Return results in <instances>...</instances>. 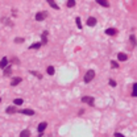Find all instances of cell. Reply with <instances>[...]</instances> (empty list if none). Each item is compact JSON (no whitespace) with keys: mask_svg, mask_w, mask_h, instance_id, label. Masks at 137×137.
Returning a JSON list of instances; mask_svg holds the SVG:
<instances>
[{"mask_svg":"<svg viewBox=\"0 0 137 137\" xmlns=\"http://www.w3.org/2000/svg\"><path fill=\"white\" fill-rule=\"evenodd\" d=\"M96 3H98V4H100V5H103V7H105V8L109 7V3L107 1V0H96Z\"/></svg>","mask_w":137,"mask_h":137,"instance_id":"11","label":"cell"},{"mask_svg":"<svg viewBox=\"0 0 137 137\" xmlns=\"http://www.w3.org/2000/svg\"><path fill=\"white\" fill-rule=\"evenodd\" d=\"M108 83H109V86H112V87H116V82L113 81V79H109V81H108Z\"/></svg>","mask_w":137,"mask_h":137,"instance_id":"24","label":"cell"},{"mask_svg":"<svg viewBox=\"0 0 137 137\" xmlns=\"http://www.w3.org/2000/svg\"><path fill=\"white\" fill-rule=\"evenodd\" d=\"M96 18H95V17H88V18H87V25H88V26H95V25H96Z\"/></svg>","mask_w":137,"mask_h":137,"instance_id":"5","label":"cell"},{"mask_svg":"<svg viewBox=\"0 0 137 137\" xmlns=\"http://www.w3.org/2000/svg\"><path fill=\"white\" fill-rule=\"evenodd\" d=\"M30 74L34 75V77H37L38 79H42V75H41L40 73H37V71H30Z\"/></svg>","mask_w":137,"mask_h":137,"instance_id":"21","label":"cell"},{"mask_svg":"<svg viewBox=\"0 0 137 137\" xmlns=\"http://www.w3.org/2000/svg\"><path fill=\"white\" fill-rule=\"evenodd\" d=\"M22 81V79L20 78V77H16V78H13L12 81H11V86H17L18 83H20Z\"/></svg>","mask_w":137,"mask_h":137,"instance_id":"10","label":"cell"},{"mask_svg":"<svg viewBox=\"0 0 137 137\" xmlns=\"http://www.w3.org/2000/svg\"><path fill=\"white\" fill-rule=\"evenodd\" d=\"M46 127H48V123H46V121H42V123L38 124V133H40V135H44V132H45V129H46Z\"/></svg>","mask_w":137,"mask_h":137,"instance_id":"2","label":"cell"},{"mask_svg":"<svg viewBox=\"0 0 137 137\" xmlns=\"http://www.w3.org/2000/svg\"><path fill=\"white\" fill-rule=\"evenodd\" d=\"M129 40H131V42H132V44H136V38H135V36H131V38H129Z\"/></svg>","mask_w":137,"mask_h":137,"instance_id":"27","label":"cell"},{"mask_svg":"<svg viewBox=\"0 0 137 137\" xmlns=\"http://www.w3.org/2000/svg\"><path fill=\"white\" fill-rule=\"evenodd\" d=\"M75 22H77V25H78V28H79V29H82V28H83V26H82V21H81V18H79V17L75 18Z\"/></svg>","mask_w":137,"mask_h":137,"instance_id":"22","label":"cell"},{"mask_svg":"<svg viewBox=\"0 0 137 137\" xmlns=\"http://www.w3.org/2000/svg\"><path fill=\"white\" fill-rule=\"evenodd\" d=\"M0 66H1V68H5L8 67V58H7V57H3L1 58V63H0Z\"/></svg>","mask_w":137,"mask_h":137,"instance_id":"6","label":"cell"},{"mask_svg":"<svg viewBox=\"0 0 137 137\" xmlns=\"http://www.w3.org/2000/svg\"><path fill=\"white\" fill-rule=\"evenodd\" d=\"M13 103H15V105H21L22 104V99L17 98V99H15V100H13Z\"/></svg>","mask_w":137,"mask_h":137,"instance_id":"20","label":"cell"},{"mask_svg":"<svg viewBox=\"0 0 137 137\" xmlns=\"http://www.w3.org/2000/svg\"><path fill=\"white\" fill-rule=\"evenodd\" d=\"M20 137H30V132L28 129H24V131L20 133Z\"/></svg>","mask_w":137,"mask_h":137,"instance_id":"13","label":"cell"},{"mask_svg":"<svg viewBox=\"0 0 137 137\" xmlns=\"http://www.w3.org/2000/svg\"><path fill=\"white\" fill-rule=\"evenodd\" d=\"M48 4H49V5H51L54 9H59V7L57 5V3H55V1H53V0H48Z\"/></svg>","mask_w":137,"mask_h":137,"instance_id":"14","label":"cell"},{"mask_svg":"<svg viewBox=\"0 0 137 137\" xmlns=\"http://www.w3.org/2000/svg\"><path fill=\"white\" fill-rule=\"evenodd\" d=\"M46 73H48L49 75H54V67H53V66H48Z\"/></svg>","mask_w":137,"mask_h":137,"instance_id":"15","label":"cell"},{"mask_svg":"<svg viewBox=\"0 0 137 137\" xmlns=\"http://www.w3.org/2000/svg\"><path fill=\"white\" fill-rule=\"evenodd\" d=\"M132 96H133V98H136V96H137V83H135V85H133V91H132Z\"/></svg>","mask_w":137,"mask_h":137,"instance_id":"17","label":"cell"},{"mask_svg":"<svg viewBox=\"0 0 137 137\" xmlns=\"http://www.w3.org/2000/svg\"><path fill=\"white\" fill-rule=\"evenodd\" d=\"M116 33H117V30H116V29H113V28L105 29V34H108V36H115Z\"/></svg>","mask_w":137,"mask_h":137,"instance_id":"9","label":"cell"},{"mask_svg":"<svg viewBox=\"0 0 137 137\" xmlns=\"http://www.w3.org/2000/svg\"><path fill=\"white\" fill-rule=\"evenodd\" d=\"M41 45H42V42H37V44H32V45H30V48H29V49H38V48H41Z\"/></svg>","mask_w":137,"mask_h":137,"instance_id":"18","label":"cell"},{"mask_svg":"<svg viewBox=\"0 0 137 137\" xmlns=\"http://www.w3.org/2000/svg\"><path fill=\"white\" fill-rule=\"evenodd\" d=\"M4 74L7 75V77H9V75L12 74V67H11V66H8V67H7L5 70H4Z\"/></svg>","mask_w":137,"mask_h":137,"instance_id":"16","label":"cell"},{"mask_svg":"<svg viewBox=\"0 0 137 137\" xmlns=\"http://www.w3.org/2000/svg\"><path fill=\"white\" fill-rule=\"evenodd\" d=\"M18 112L22 113V115H29V116L34 115V111H32V109H21V111H18Z\"/></svg>","mask_w":137,"mask_h":137,"instance_id":"8","label":"cell"},{"mask_svg":"<svg viewBox=\"0 0 137 137\" xmlns=\"http://www.w3.org/2000/svg\"><path fill=\"white\" fill-rule=\"evenodd\" d=\"M48 42V30H44L42 32V45H45Z\"/></svg>","mask_w":137,"mask_h":137,"instance_id":"12","label":"cell"},{"mask_svg":"<svg viewBox=\"0 0 137 137\" xmlns=\"http://www.w3.org/2000/svg\"><path fill=\"white\" fill-rule=\"evenodd\" d=\"M74 5H75V1H74V0H68V1H67V7H68V8H73Z\"/></svg>","mask_w":137,"mask_h":137,"instance_id":"23","label":"cell"},{"mask_svg":"<svg viewBox=\"0 0 137 137\" xmlns=\"http://www.w3.org/2000/svg\"><path fill=\"white\" fill-rule=\"evenodd\" d=\"M15 42L16 44H22L24 42V38H15Z\"/></svg>","mask_w":137,"mask_h":137,"instance_id":"25","label":"cell"},{"mask_svg":"<svg viewBox=\"0 0 137 137\" xmlns=\"http://www.w3.org/2000/svg\"><path fill=\"white\" fill-rule=\"evenodd\" d=\"M16 111H17V109L15 108V107H8V108L5 109V112H7V113H15Z\"/></svg>","mask_w":137,"mask_h":137,"instance_id":"19","label":"cell"},{"mask_svg":"<svg viewBox=\"0 0 137 137\" xmlns=\"http://www.w3.org/2000/svg\"><path fill=\"white\" fill-rule=\"evenodd\" d=\"M36 20L37 21H42L45 17H46V12H38V13H36Z\"/></svg>","mask_w":137,"mask_h":137,"instance_id":"4","label":"cell"},{"mask_svg":"<svg viewBox=\"0 0 137 137\" xmlns=\"http://www.w3.org/2000/svg\"><path fill=\"white\" fill-rule=\"evenodd\" d=\"M111 65H112V66L115 67V68H117V67H119V63H117V62H115V61H111Z\"/></svg>","mask_w":137,"mask_h":137,"instance_id":"26","label":"cell"},{"mask_svg":"<svg viewBox=\"0 0 137 137\" xmlns=\"http://www.w3.org/2000/svg\"><path fill=\"white\" fill-rule=\"evenodd\" d=\"M94 77H95V71L94 70H88L86 73V75H85V82L86 83H90L94 79Z\"/></svg>","mask_w":137,"mask_h":137,"instance_id":"1","label":"cell"},{"mask_svg":"<svg viewBox=\"0 0 137 137\" xmlns=\"http://www.w3.org/2000/svg\"><path fill=\"white\" fill-rule=\"evenodd\" d=\"M115 137H125V136L121 135V133H119V132H116V133H115Z\"/></svg>","mask_w":137,"mask_h":137,"instance_id":"28","label":"cell"},{"mask_svg":"<svg viewBox=\"0 0 137 137\" xmlns=\"http://www.w3.org/2000/svg\"><path fill=\"white\" fill-rule=\"evenodd\" d=\"M95 99L92 98V96H83L82 98V102H85V103H87V104H90V105H94V102Z\"/></svg>","mask_w":137,"mask_h":137,"instance_id":"3","label":"cell"},{"mask_svg":"<svg viewBox=\"0 0 137 137\" xmlns=\"http://www.w3.org/2000/svg\"><path fill=\"white\" fill-rule=\"evenodd\" d=\"M117 59L121 61V62H125V61L128 59V55L124 54V53H119V54H117Z\"/></svg>","mask_w":137,"mask_h":137,"instance_id":"7","label":"cell"}]
</instances>
